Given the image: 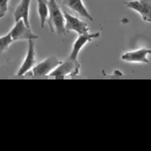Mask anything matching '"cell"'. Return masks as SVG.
<instances>
[{
	"label": "cell",
	"mask_w": 151,
	"mask_h": 151,
	"mask_svg": "<svg viewBox=\"0 0 151 151\" xmlns=\"http://www.w3.org/2000/svg\"><path fill=\"white\" fill-rule=\"evenodd\" d=\"M61 63V61L55 56H51L44 59L40 63H36V65L32 68L31 72L28 73L29 76L33 77H41V76H49V74L54 69Z\"/></svg>",
	"instance_id": "3"
},
{
	"label": "cell",
	"mask_w": 151,
	"mask_h": 151,
	"mask_svg": "<svg viewBox=\"0 0 151 151\" xmlns=\"http://www.w3.org/2000/svg\"><path fill=\"white\" fill-rule=\"evenodd\" d=\"M48 8H49V15H48L49 18L47 19V21L50 30L55 32L59 36H66L68 33L65 28V17L56 0H48Z\"/></svg>",
	"instance_id": "1"
},
{
	"label": "cell",
	"mask_w": 151,
	"mask_h": 151,
	"mask_svg": "<svg viewBox=\"0 0 151 151\" xmlns=\"http://www.w3.org/2000/svg\"><path fill=\"white\" fill-rule=\"evenodd\" d=\"M63 14L65 17V28H66L67 33H69L70 31H75L79 35L88 33L90 28L86 22H83L80 18L70 14L67 11H63Z\"/></svg>",
	"instance_id": "7"
},
{
	"label": "cell",
	"mask_w": 151,
	"mask_h": 151,
	"mask_svg": "<svg viewBox=\"0 0 151 151\" xmlns=\"http://www.w3.org/2000/svg\"><path fill=\"white\" fill-rule=\"evenodd\" d=\"M35 40H29L28 41V50H27V54L25 57V60L23 61L21 67L19 68L17 74V77H21V76L27 75L31 71L32 68L36 65V59H35Z\"/></svg>",
	"instance_id": "9"
},
{
	"label": "cell",
	"mask_w": 151,
	"mask_h": 151,
	"mask_svg": "<svg viewBox=\"0 0 151 151\" xmlns=\"http://www.w3.org/2000/svg\"><path fill=\"white\" fill-rule=\"evenodd\" d=\"M101 36L99 32H96V33H86V34H81L79 37L77 38V40L73 44L71 54H70L69 58L73 59V60H78V56L81 52V50L83 48V46H86L88 42L96 40Z\"/></svg>",
	"instance_id": "8"
},
{
	"label": "cell",
	"mask_w": 151,
	"mask_h": 151,
	"mask_svg": "<svg viewBox=\"0 0 151 151\" xmlns=\"http://www.w3.org/2000/svg\"><path fill=\"white\" fill-rule=\"evenodd\" d=\"M13 42L14 41H13L11 35L9 33L7 35H5V36L0 37V53H3Z\"/></svg>",
	"instance_id": "13"
},
{
	"label": "cell",
	"mask_w": 151,
	"mask_h": 151,
	"mask_svg": "<svg viewBox=\"0 0 151 151\" xmlns=\"http://www.w3.org/2000/svg\"><path fill=\"white\" fill-rule=\"evenodd\" d=\"M31 0H21L20 3L16 6L13 16H14L15 22L19 20H23L27 27L31 28L30 21H29V8H30Z\"/></svg>",
	"instance_id": "10"
},
{
	"label": "cell",
	"mask_w": 151,
	"mask_h": 151,
	"mask_svg": "<svg viewBox=\"0 0 151 151\" xmlns=\"http://www.w3.org/2000/svg\"><path fill=\"white\" fill-rule=\"evenodd\" d=\"M9 34L11 35L13 41H20V40H37L38 37L32 32L31 28L27 27L23 20H19L15 22V25L10 30Z\"/></svg>",
	"instance_id": "6"
},
{
	"label": "cell",
	"mask_w": 151,
	"mask_h": 151,
	"mask_svg": "<svg viewBox=\"0 0 151 151\" xmlns=\"http://www.w3.org/2000/svg\"><path fill=\"white\" fill-rule=\"evenodd\" d=\"M62 3L65 6L70 8L73 11H75L77 14H79L82 17L88 19V20H93V16L88 11L87 7L85 6L83 0H62Z\"/></svg>",
	"instance_id": "11"
},
{
	"label": "cell",
	"mask_w": 151,
	"mask_h": 151,
	"mask_svg": "<svg viewBox=\"0 0 151 151\" xmlns=\"http://www.w3.org/2000/svg\"><path fill=\"white\" fill-rule=\"evenodd\" d=\"M38 3V14L40 18V24L41 27L44 28L46 21L49 15V8H48V0H37Z\"/></svg>",
	"instance_id": "12"
},
{
	"label": "cell",
	"mask_w": 151,
	"mask_h": 151,
	"mask_svg": "<svg viewBox=\"0 0 151 151\" xmlns=\"http://www.w3.org/2000/svg\"><path fill=\"white\" fill-rule=\"evenodd\" d=\"M151 55V48L141 47L139 49L132 50L125 52L121 55L120 59L123 62L127 63H141V64H149L150 60L148 57Z\"/></svg>",
	"instance_id": "4"
},
{
	"label": "cell",
	"mask_w": 151,
	"mask_h": 151,
	"mask_svg": "<svg viewBox=\"0 0 151 151\" xmlns=\"http://www.w3.org/2000/svg\"><path fill=\"white\" fill-rule=\"evenodd\" d=\"M81 65L78 60L67 58L50 73V77H66V76H78L80 74Z\"/></svg>",
	"instance_id": "2"
},
{
	"label": "cell",
	"mask_w": 151,
	"mask_h": 151,
	"mask_svg": "<svg viewBox=\"0 0 151 151\" xmlns=\"http://www.w3.org/2000/svg\"><path fill=\"white\" fill-rule=\"evenodd\" d=\"M8 7H9V0H0V18L4 17L8 11Z\"/></svg>",
	"instance_id": "14"
},
{
	"label": "cell",
	"mask_w": 151,
	"mask_h": 151,
	"mask_svg": "<svg viewBox=\"0 0 151 151\" xmlns=\"http://www.w3.org/2000/svg\"><path fill=\"white\" fill-rule=\"evenodd\" d=\"M124 5L136 11L143 21L151 23V0H130L125 1Z\"/></svg>",
	"instance_id": "5"
}]
</instances>
